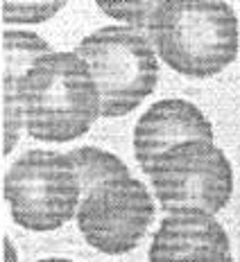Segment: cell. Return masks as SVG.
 I'll use <instances>...</instances> for the list:
<instances>
[{"label": "cell", "instance_id": "obj_1", "mask_svg": "<svg viewBox=\"0 0 240 262\" xmlns=\"http://www.w3.org/2000/svg\"><path fill=\"white\" fill-rule=\"evenodd\" d=\"M147 36L161 61L186 77H213L238 54V18L217 0H163Z\"/></svg>", "mask_w": 240, "mask_h": 262}, {"label": "cell", "instance_id": "obj_12", "mask_svg": "<svg viewBox=\"0 0 240 262\" xmlns=\"http://www.w3.org/2000/svg\"><path fill=\"white\" fill-rule=\"evenodd\" d=\"M64 3H3L5 23H39L62 9Z\"/></svg>", "mask_w": 240, "mask_h": 262}, {"label": "cell", "instance_id": "obj_6", "mask_svg": "<svg viewBox=\"0 0 240 262\" xmlns=\"http://www.w3.org/2000/svg\"><path fill=\"white\" fill-rule=\"evenodd\" d=\"M154 220V204L145 185L132 177L111 179L82 192L77 224L84 239L109 255L132 251Z\"/></svg>", "mask_w": 240, "mask_h": 262}, {"label": "cell", "instance_id": "obj_14", "mask_svg": "<svg viewBox=\"0 0 240 262\" xmlns=\"http://www.w3.org/2000/svg\"><path fill=\"white\" fill-rule=\"evenodd\" d=\"M222 262H233V258H227V260H222Z\"/></svg>", "mask_w": 240, "mask_h": 262}, {"label": "cell", "instance_id": "obj_13", "mask_svg": "<svg viewBox=\"0 0 240 262\" xmlns=\"http://www.w3.org/2000/svg\"><path fill=\"white\" fill-rule=\"evenodd\" d=\"M39 262H70V260H64V258H50V260H39Z\"/></svg>", "mask_w": 240, "mask_h": 262}, {"label": "cell", "instance_id": "obj_8", "mask_svg": "<svg viewBox=\"0 0 240 262\" xmlns=\"http://www.w3.org/2000/svg\"><path fill=\"white\" fill-rule=\"evenodd\" d=\"M227 258H231V244L225 228L202 212L163 220L150 247V262H222Z\"/></svg>", "mask_w": 240, "mask_h": 262}, {"label": "cell", "instance_id": "obj_5", "mask_svg": "<svg viewBox=\"0 0 240 262\" xmlns=\"http://www.w3.org/2000/svg\"><path fill=\"white\" fill-rule=\"evenodd\" d=\"M150 181L161 208L170 215L225 208L233 190V172L222 149L206 140L172 147L150 167Z\"/></svg>", "mask_w": 240, "mask_h": 262}, {"label": "cell", "instance_id": "obj_7", "mask_svg": "<svg viewBox=\"0 0 240 262\" xmlns=\"http://www.w3.org/2000/svg\"><path fill=\"white\" fill-rule=\"evenodd\" d=\"M190 140L213 143V129L204 113L186 100H161L147 108L134 129L136 161L143 172H150L159 156Z\"/></svg>", "mask_w": 240, "mask_h": 262}, {"label": "cell", "instance_id": "obj_3", "mask_svg": "<svg viewBox=\"0 0 240 262\" xmlns=\"http://www.w3.org/2000/svg\"><path fill=\"white\" fill-rule=\"evenodd\" d=\"M77 57L93 75L100 91V113L107 118L132 113L159 79L150 39L134 27H102L79 43Z\"/></svg>", "mask_w": 240, "mask_h": 262}, {"label": "cell", "instance_id": "obj_9", "mask_svg": "<svg viewBox=\"0 0 240 262\" xmlns=\"http://www.w3.org/2000/svg\"><path fill=\"white\" fill-rule=\"evenodd\" d=\"M50 46L34 32H5L3 34V136L5 154L18 140L21 124L25 122L18 91L21 81L41 57L50 54Z\"/></svg>", "mask_w": 240, "mask_h": 262}, {"label": "cell", "instance_id": "obj_10", "mask_svg": "<svg viewBox=\"0 0 240 262\" xmlns=\"http://www.w3.org/2000/svg\"><path fill=\"white\" fill-rule=\"evenodd\" d=\"M68 156L77 170L82 192H89L91 188L111 181V179L129 177V170L118 156L97 149V147H79V149L70 151Z\"/></svg>", "mask_w": 240, "mask_h": 262}, {"label": "cell", "instance_id": "obj_2", "mask_svg": "<svg viewBox=\"0 0 240 262\" xmlns=\"http://www.w3.org/2000/svg\"><path fill=\"white\" fill-rule=\"evenodd\" d=\"M27 134L68 143L86 134L100 113V91L77 52H50L27 70L18 91Z\"/></svg>", "mask_w": 240, "mask_h": 262}, {"label": "cell", "instance_id": "obj_11", "mask_svg": "<svg viewBox=\"0 0 240 262\" xmlns=\"http://www.w3.org/2000/svg\"><path fill=\"white\" fill-rule=\"evenodd\" d=\"M97 7L105 14L113 16V18H120V20H125V23H129L134 30L147 32V25H150L152 14L156 12L159 3H105V0H100Z\"/></svg>", "mask_w": 240, "mask_h": 262}, {"label": "cell", "instance_id": "obj_4", "mask_svg": "<svg viewBox=\"0 0 240 262\" xmlns=\"http://www.w3.org/2000/svg\"><path fill=\"white\" fill-rule=\"evenodd\" d=\"M5 199L16 224L30 231H54L77 212L82 185L70 156L25 151L5 174Z\"/></svg>", "mask_w": 240, "mask_h": 262}]
</instances>
